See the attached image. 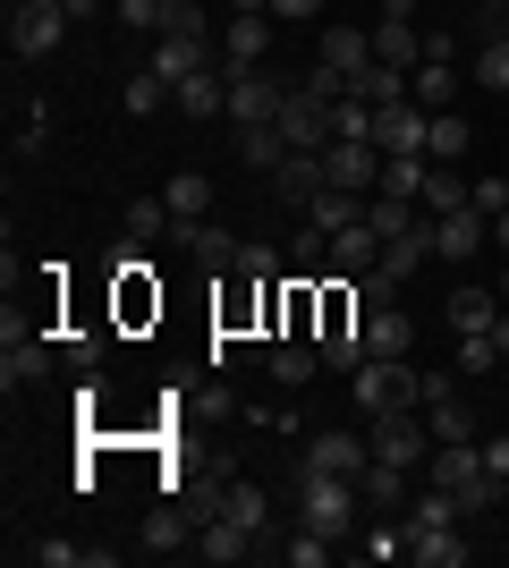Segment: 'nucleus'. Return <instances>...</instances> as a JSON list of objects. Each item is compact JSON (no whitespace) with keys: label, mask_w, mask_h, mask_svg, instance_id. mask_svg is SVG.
Here are the masks:
<instances>
[{"label":"nucleus","mask_w":509,"mask_h":568,"mask_svg":"<svg viewBox=\"0 0 509 568\" xmlns=\"http://www.w3.org/2000/svg\"><path fill=\"white\" fill-rule=\"evenodd\" d=\"M323 170H332V187L374 195V187H383V144H374V136H332V144H323Z\"/></svg>","instance_id":"20e7f679"},{"label":"nucleus","mask_w":509,"mask_h":568,"mask_svg":"<svg viewBox=\"0 0 509 568\" xmlns=\"http://www.w3.org/2000/svg\"><path fill=\"white\" fill-rule=\"evenodd\" d=\"M332 263L339 272H374V263H383V237L365 230V221H348V230H332Z\"/></svg>","instance_id":"cd10ccee"},{"label":"nucleus","mask_w":509,"mask_h":568,"mask_svg":"<svg viewBox=\"0 0 509 568\" xmlns=\"http://www.w3.org/2000/svg\"><path fill=\"white\" fill-rule=\"evenodd\" d=\"M281 153H289L281 119H272V128H238V162H246V170H281Z\"/></svg>","instance_id":"473e14b6"},{"label":"nucleus","mask_w":509,"mask_h":568,"mask_svg":"<svg viewBox=\"0 0 509 568\" xmlns=\"http://www.w3.org/2000/svg\"><path fill=\"white\" fill-rule=\"evenodd\" d=\"M509 356V314H492L485 332H459V374H492Z\"/></svg>","instance_id":"aec40b11"},{"label":"nucleus","mask_w":509,"mask_h":568,"mask_svg":"<svg viewBox=\"0 0 509 568\" xmlns=\"http://www.w3.org/2000/svg\"><path fill=\"white\" fill-rule=\"evenodd\" d=\"M195 551H204L213 568H230V560H246V551H255V535H246V526H230V518H213L204 535H195Z\"/></svg>","instance_id":"7c9ffc66"},{"label":"nucleus","mask_w":509,"mask_h":568,"mask_svg":"<svg viewBox=\"0 0 509 568\" xmlns=\"http://www.w3.org/2000/svg\"><path fill=\"white\" fill-rule=\"evenodd\" d=\"M281 102H289V85H281L272 69H238L230 77V128H272Z\"/></svg>","instance_id":"39448f33"},{"label":"nucleus","mask_w":509,"mask_h":568,"mask_svg":"<svg viewBox=\"0 0 509 568\" xmlns=\"http://www.w3.org/2000/svg\"><path fill=\"white\" fill-rule=\"evenodd\" d=\"M425 425H434V442H476V416H467L459 399H441V407H425Z\"/></svg>","instance_id":"79ce46f5"},{"label":"nucleus","mask_w":509,"mask_h":568,"mask_svg":"<svg viewBox=\"0 0 509 568\" xmlns=\"http://www.w3.org/2000/svg\"><path fill=\"white\" fill-rule=\"evenodd\" d=\"M467 195H476V187H467V179H459L450 162H434V170H425V213H459Z\"/></svg>","instance_id":"e433bc0d"},{"label":"nucleus","mask_w":509,"mask_h":568,"mask_svg":"<svg viewBox=\"0 0 509 568\" xmlns=\"http://www.w3.org/2000/svg\"><path fill=\"white\" fill-rule=\"evenodd\" d=\"M365 560H408V518H390V509H383V518L365 526Z\"/></svg>","instance_id":"58836bf2"},{"label":"nucleus","mask_w":509,"mask_h":568,"mask_svg":"<svg viewBox=\"0 0 509 568\" xmlns=\"http://www.w3.org/2000/svg\"><path fill=\"white\" fill-rule=\"evenodd\" d=\"M332 136H374V102L339 94V102H332Z\"/></svg>","instance_id":"c03bdc74"},{"label":"nucleus","mask_w":509,"mask_h":568,"mask_svg":"<svg viewBox=\"0 0 509 568\" xmlns=\"http://www.w3.org/2000/svg\"><path fill=\"white\" fill-rule=\"evenodd\" d=\"M476 85H485V94H509V34H492V43L476 51Z\"/></svg>","instance_id":"a19ab883"},{"label":"nucleus","mask_w":509,"mask_h":568,"mask_svg":"<svg viewBox=\"0 0 509 568\" xmlns=\"http://www.w3.org/2000/svg\"><path fill=\"white\" fill-rule=\"evenodd\" d=\"M365 458H374V442H357V433H315L306 442V475H365Z\"/></svg>","instance_id":"ddd939ff"},{"label":"nucleus","mask_w":509,"mask_h":568,"mask_svg":"<svg viewBox=\"0 0 509 568\" xmlns=\"http://www.w3.org/2000/svg\"><path fill=\"white\" fill-rule=\"evenodd\" d=\"M492 288H501V297H509V263H501V272H492Z\"/></svg>","instance_id":"680f3d73"},{"label":"nucleus","mask_w":509,"mask_h":568,"mask_svg":"<svg viewBox=\"0 0 509 568\" xmlns=\"http://www.w3.org/2000/svg\"><path fill=\"white\" fill-rule=\"evenodd\" d=\"M162 102H170V85H162L153 69H136V77H128V111H136V119H153Z\"/></svg>","instance_id":"a18cd8bd"},{"label":"nucleus","mask_w":509,"mask_h":568,"mask_svg":"<svg viewBox=\"0 0 509 568\" xmlns=\"http://www.w3.org/2000/svg\"><path fill=\"white\" fill-rule=\"evenodd\" d=\"M357 306L374 314V306H399V272H383V263H374V272H357Z\"/></svg>","instance_id":"37998d69"},{"label":"nucleus","mask_w":509,"mask_h":568,"mask_svg":"<svg viewBox=\"0 0 509 568\" xmlns=\"http://www.w3.org/2000/svg\"><path fill=\"white\" fill-rule=\"evenodd\" d=\"M492 237H501V255H509V204H501V213H492Z\"/></svg>","instance_id":"13d9d810"},{"label":"nucleus","mask_w":509,"mask_h":568,"mask_svg":"<svg viewBox=\"0 0 509 568\" xmlns=\"http://www.w3.org/2000/svg\"><path fill=\"white\" fill-rule=\"evenodd\" d=\"M281 560H289V568H323V560H332V544H323L315 526H297L289 544H281Z\"/></svg>","instance_id":"49530a36"},{"label":"nucleus","mask_w":509,"mask_h":568,"mask_svg":"<svg viewBox=\"0 0 509 568\" xmlns=\"http://www.w3.org/2000/svg\"><path fill=\"white\" fill-rule=\"evenodd\" d=\"M60 34H69V0H26V9H9V43H18V60H51Z\"/></svg>","instance_id":"7ed1b4c3"},{"label":"nucleus","mask_w":509,"mask_h":568,"mask_svg":"<svg viewBox=\"0 0 509 568\" xmlns=\"http://www.w3.org/2000/svg\"><path fill=\"white\" fill-rule=\"evenodd\" d=\"M416 348V323L399 306H374L365 314V356H408Z\"/></svg>","instance_id":"412c9836"},{"label":"nucleus","mask_w":509,"mask_h":568,"mask_svg":"<svg viewBox=\"0 0 509 568\" xmlns=\"http://www.w3.org/2000/svg\"><path fill=\"white\" fill-rule=\"evenodd\" d=\"M425 170H434L425 153H390V162H383V195H408V204H425Z\"/></svg>","instance_id":"72a5a7b5"},{"label":"nucleus","mask_w":509,"mask_h":568,"mask_svg":"<svg viewBox=\"0 0 509 568\" xmlns=\"http://www.w3.org/2000/svg\"><path fill=\"white\" fill-rule=\"evenodd\" d=\"M213 518L246 526V535H255V551H264V544H281V526H272V500H264V484H246V475H230V484H221Z\"/></svg>","instance_id":"0eeeda50"},{"label":"nucleus","mask_w":509,"mask_h":568,"mask_svg":"<svg viewBox=\"0 0 509 568\" xmlns=\"http://www.w3.org/2000/svg\"><path fill=\"white\" fill-rule=\"evenodd\" d=\"M348 94H357V102H374V111H383V102H408V77H399V69H383V60H365V69L348 77Z\"/></svg>","instance_id":"c756f323"},{"label":"nucleus","mask_w":509,"mask_h":568,"mask_svg":"<svg viewBox=\"0 0 509 568\" xmlns=\"http://www.w3.org/2000/svg\"><path fill=\"white\" fill-rule=\"evenodd\" d=\"M467 144H476V128H467L459 111H425V153H434V162H459Z\"/></svg>","instance_id":"a878e982"},{"label":"nucleus","mask_w":509,"mask_h":568,"mask_svg":"<svg viewBox=\"0 0 509 568\" xmlns=\"http://www.w3.org/2000/svg\"><path fill=\"white\" fill-rule=\"evenodd\" d=\"M374 144H383V162L390 153H425V111L416 102H383L374 111Z\"/></svg>","instance_id":"2eb2a0df"},{"label":"nucleus","mask_w":509,"mask_h":568,"mask_svg":"<svg viewBox=\"0 0 509 568\" xmlns=\"http://www.w3.org/2000/svg\"><path fill=\"white\" fill-rule=\"evenodd\" d=\"M315 348H323L332 374H357L365 365V323H332V332H315Z\"/></svg>","instance_id":"c85d7f7f"},{"label":"nucleus","mask_w":509,"mask_h":568,"mask_svg":"<svg viewBox=\"0 0 509 568\" xmlns=\"http://www.w3.org/2000/svg\"><path fill=\"white\" fill-rule=\"evenodd\" d=\"M297 526H315L323 544H348V526H357V475H306L297 484Z\"/></svg>","instance_id":"f257e3e1"},{"label":"nucleus","mask_w":509,"mask_h":568,"mask_svg":"<svg viewBox=\"0 0 509 568\" xmlns=\"http://www.w3.org/2000/svg\"><path fill=\"white\" fill-rule=\"evenodd\" d=\"M365 442H374V458H390V467H425V425H416V407H390V416H365Z\"/></svg>","instance_id":"6e6552de"},{"label":"nucleus","mask_w":509,"mask_h":568,"mask_svg":"<svg viewBox=\"0 0 509 568\" xmlns=\"http://www.w3.org/2000/svg\"><path fill=\"white\" fill-rule=\"evenodd\" d=\"M492 314H501V306H492V288H476V281L450 288V332H485Z\"/></svg>","instance_id":"c9c22d12"},{"label":"nucleus","mask_w":509,"mask_h":568,"mask_svg":"<svg viewBox=\"0 0 509 568\" xmlns=\"http://www.w3.org/2000/svg\"><path fill=\"white\" fill-rule=\"evenodd\" d=\"M170 102H179L187 119H221V111H230V69H204V77H187V85H179Z\"/></svg>","instance_id":"4be33fe9"},{"label":"nucleus","mask_w":509,"mask_h":568,"mask_svg":"<svg viewBox=\"0 0 509 568\" xmlns=\"http://www.w3.org/2000/svg\"><path fill=\"white\" fill-rule=\"evenodd\" d=\"M230 9H264V18H272V0H230Z\"/></svg>","instance_id":"bf43d9fd"},{"label":"nucleus","mask_w":509,"mask_h":568,"mask_svg":"<svg viewBox=\"0 0 509 568\" xmlns=\"http://www.w3.org/2000/svg\"><path fill=\"white\" fill-rule=\"evenodd\" d=\"M272 18H289V26L297 18H323V0H272Z\"/></svg>","instance_id":"6e6d98bb"},{"label":"nucleus","mask_w":509,"mask_h":568,"mask_svg":"<svg viewBox=\"0 0 509 568\" xmlns=\"http://www.w3.org/2000/svg\"><path fill=\"white\" fill-rule=\"evenodd\" d=\"M162 204L179 221H213V179H204V170H179V179L162 187Z\"/></svg>","instance_id":"393cba45"},{"label":"nucleus","mask_w":509,"mask_h":568,"mask_svg":"<svg viewBox=\"0 0 509 568\" xmlns=\"http://www.w3.org/2000/svg\"><path fill=\"white\" fill-rule=\"evenodd\" d=\"M408 85H416V111H450V94H459V69H450V60H425Z\"/></svg>","instance_id":"2f4dec72"},{"label":"nucleus","mask_w":509,"mask_h":568,"mask_svg":"<svg viewBox=\"0 0 509 568\" xmlns=\"http://www.w3.org/2000/svg\"><path fill=\"white\" fill-rule=\"evenodd\" d=\"M204 69H221L213 34H153V77H162L170 94H179L187 77H204Z\"/></svg>","instance_id":"423d86ee"},{"label":"nucleus","mask_w":509,"mask_h":568,"mask_svg":"<svg viewBox=\"0 0 509 568\" xmlns=\"http://www.w3.org/2000/svg\"><path fill=\"white\" fill-rule=\"evenodd\" d=\"M281 136H289V153H323V144H332V102L289 94L281 102Z\"/></svg>","instance_id":"f8f14e48"},{"label":"nucleus","mask_w":509,"mask_h":568,"mask_svg":"<svg viewBox=\"0 0 509 568\" xmlns=\"http://www.w3.org/2000/svg\"><path fill=\"white\" fill-rule=\"evenodd\" d=\"M408 475L416 467H390V458H365V475H357V493H365V509H408Z\"/></svg>","instance_id":"a211bd4d"},{"label":"nucleus","mask_w":509,"mask_h":568,"mask_svg":"<svg viewBox=\"0 0 509 568\" xmlns=\"http://www.w3.org/2000/svg\"><path fill=\"white\" fill-rule=\"evenodd\" d=\"M492 18H501V34H509V0H492Z\"/></svg>","instance_id":"052dcab7"},{"label":"nucleus","mask_w":509,"mask_h":568,"mask_svg":"<svg viewBox=\"0 0 509 568\" xmlns=\"http://www.w3.org/2000/svg\"><path fill=\"white\" fill-rule=\"evenodd\" d=\"M264 365H272V382L281 390H297V382H315V365H323V348H306V339H281V348H264Z\"/></svg>","instance_id":"b1692460"},{"label":"nucleus","mask_w":509,"mask_h":568,"mask_svg":"<svg viewBox=\"0 0 509 568\" xmlns=\"http://www.w3.org/2000/svg\"><path fill=\"white\" fill-rule=\"evenodd\" d=\"M374 60L399 69V77H416V69H425V34H416L408 18H383V26H374Z\"/></svg>","instance_id":"f3484780"},{"label":"nucleus","mask_w":509,"mask_h":568,"mask_svg":"<svg viewBox=\"0 0 509 568\" xmlns=\"http://www.w3.org/2000/svg\"><path fill=\"white\" fill-rule=\"evenodd\" d=\"M272 187H281V204H315V195L332 187V170H323V153H281Z\"/></svg>","instance_id":"dca6fc26"},{"label":"nucleus","mask_w":509,"mask_h":568,"mask_svg":"<svg viewBox=\"0 0 509 568\" xmlns=\"http://www.w3.org/2000/svg\"><path fill=\"white\" fill-rule=\"evenodd\" d=\"M476 450H485V467H492V475L509 484V433H492V442H476Z\"/></svg>","instance_id":"5fc2aeb1"},{"label":"nucleus","mask_w":509,"mask_h":568,"mask_svg":"<svg viewBox=\"0 0 509 568\" xmlns=\"http://www.w3.org/2000/svg\"><path fill=\"white\" fill-rule=\"evenodd\" d=\"M467 204H476V213H501V204H509V179H501V170H492V179H476V195H467Z\"/></svg>","instance_id":"8fccbe9b"},{"label":"nucleus","mask_w":509,"mask_h":568,"mask_svg":"<svg viewBox=\"0 0 509 568\" xmlns=\"http://www.w3.org/2000/svg\"><path fill=\"white\" fill-rule=\"evenodd\" d=\"M26 551H34L43 568H77V560H85V551H77V544H60V535H43V544H26Z\"/></svg>","instance_id":"3c124183"},{"label":"nucleus","mask_w":509,"mask_h":568,"mask_svg":"<svg viewBox=\"0 0 509 568\" xmlns=\"http://www.w3.org/2000/svg\"><path fill=\"white\" fill-rule=\"evenodd\" d=\"M43 365H51V348L26 332L18 314H9V323H0V390H26V382H43Z\"/></svg>","instance_id":"9d476101"},{"label":"nucleus","mask_w":509,"mask_h":568,"mask_svg":"<svg viewBox=\"0 0 509 568\" xmlns=\"http://www.w3.org/2000/svg\"><path fill=\"white\" fill-rule=\"evenodd\" d=\"M9 9H26V0H9Z\"/></svg>","instance_id":"e2e57ef3"},{"label":"nucleus","mask_w":509,"mask_h":568,"mask_svg":"<svg viewBox=\"0 0 509 568\" xmlns=\"http://www.w3.org/2000/svg\"><path fill=\"white\" fill-rule=\"evenodd\" d=\"M69 365H77V374H94V365H102V332H77L69 339Z\"/></svg>","instance_id":"864d4df0"},{"label":"nucleus","mask_w":509,"mask_h":568,"mask_svg":"<svg viewBox=\"0 0 509 568\" xmlns=\"http://www.w3.org/2000/svg\"><path fill=\"white\" fill-rule=\"evenodd\" d=\"M264 51H272V18H264V9H230V26H221V69H230V77L264 69Z\"/></svg>","instance_id":"1a4fd4ad"},{"label":"nucleus","mask_w":509,"mask_h":568,"mask_svg":"<svg viewBox=\"0 0 509 568\" xmlns=\"http://www.w3.org/2000/svg\"><path fill=\"white\" fill-rule=\"evenodd\" d=\"M145 551H153V560H162V551H195L187 518H179V509H153V518H145Z\"/></svg>","instance_id":"ea45409f"},{"label":"nucleus","mask_w":509,"mask_h":568,"mask_svg":"<svg viewBox=\"0 0 509 568\" xmlns=\"http://www.w3.org/2000/svg\"><path fill=\"white\" fill-rule=\"evenodd\" d=\"M111 9H120V0H111Z\"/></svg>","instance_id":"0e129e2a"},{"label":"nucleus","mask_w":509,"mask_h":568,"mask_svg":"<svg viewBox=\"0 0 509 568\" xmlns=\"http://www.w3.org/2000/svg\"><path fill=\"white\" fill-rule=\"evenodd\" d=\"M170 230H179V213H170L162 195H145V204L128 213V246H153V237H170Z\"/></svg>","instance_id":"4c0bfd02"},{"label":"nucleus","mask_w":509,"mask_h":568,"mask_svg":"<svg viewBox=\"0 0 509 568\" xmlns=\"http://www.w3.org/2000/svg\"><path fill=\"white\" fill-rule=\"evenodd\" d=\"M162 34H213V18H204L195 0H170V9H162Z\"/></svg>","instance_id":"de8ad7c7"},{"label":"nucleus","mask_w":509,"mask_h":568,"mask_svg":"<svg viewBox=\"0 0 509 568\" xmlns=\"http://www.w3.org/2000/svg\"><path fill=\"white\" fill-rule=\"evenodd\" d=\"M485 230H492V221L476 213V204L434 213V255H441V263H476V255H485Z\"/></svg>","instance_id":"9b49d317"},{"label":"nucleus","mask_w":509,"mask_h":568,"mask_svg":"<svg viewBox=\"0 0 509 568\" xmlns=\"http://www.w3.org/2000/svg\"><path fill=\"white\" fill-rule=\"evenodd\" d=\"M162 9H170V0H120V18L145 26V34H162Z\"/></svg>","instance_id":"603ef678"},{"label":"nucleus","mask_w":509,"mask_h":568,"mask_svg":"<svg viewBox=\"0 0 509 568\" xmlns=\"http://www.w3.org/2000/svg\"><path fill=\"white\" fill-rule=\"evenodd\" d=\"M348 382H357V407H365V416L416 407V365H408V356H365V365H357Z\"/></svg>","instance_id":"f03ea898"},{"label":"nucleus","mask_w":509,"mask_h":568,"mask_svg":"<svg viewBox=\"0 0 509 568\" xmlns=\"http://www.w3.org/2000/svg\"><path fill=\"white\" fill-rule=\"evenodd\" d=\"M408 560L416 568H467V535L459 526H425V535H408Z\"/></svg>","instance_id":"5701e85b"},{"label":"nucleus","mask_w":509,"mask_h":568,"mask_svg":"<svg viewBox=\"0 0 509 568\" xmlns=\"http://www.w3.org/2000/svg\"><path fill=\"white\" fill-rule=\"evenodd\" d=\"M315 60H323V69H339V85H348V77L374 60V34H357V26H323V51H315Z\"/></svg>","instance_id":"6ab92c4d"},{"label":"nucleus","mask_w":509,"mask_h":568,"mask_svg":"<svg viewBox=\"0 0 509 568\" xmlns=\"http://www.w3.org/2000/svg\"><path fill=\"white\" fill-rule=\"evenodd\" d=\"M416 221H425V213H416L408 195H383V187L365 195V230L383 237V246H390V237H399V230H416Z\"/></svg>","instance_id":"bb28decb"},{"label":"nucleus","mask_w":509,"mask_h":568,"mask_svg":"<svg viewBox=\"0 0 509 568\" xmlns=\"http://www.w3.org/2000/svg\"><path fill=\"white\" fill-rule=\"evenodd\" d=\"M238 281L272 288V281H281V255H272V246H246V255H238Z\"/></svg>","instance_id":"09e8293b"},{"label":"nucleus","mask_w":509,"mask_h":568,"mask_svg":"<svg viewBox=\"0 0 509 568\" xmlns=\"http://www.w3.org/2000/svg\"><path fill=\"white\" fill-rule=\"evenodd\" d=\"M383 18H408L416 26V0H383Z\"/></svg>","instance_id":"4d7b16f0"},{"label":"nucleus","mask_w":509,"mask_h":568,"mask_svg":"<svg viewBox=\"0 0 509 568\" xmlns=\"http://www.w3.org/2000/svg\"><path fill=\"white\" fill-rule=\"evenodd\" d=\"M306 221H315V230H348V221H365V195H348V187H323L315 204H306Z\"/></svg>","instance_id":"f704fd0d"},{"label":"nucleus","mask_w":509,"mask_h":568,"mask_svg":"<svg viewBox=\"0 0 509 568\" xmlns=\"http://www.w3.org/2000/svg\"><path fill=\"white\" fill-rule=\"evenodd\" d=\"M170 237H179V246H187V255L204 263V272H238V255H246L238 237H230V230H213V221H179Z\"/></svg>","instance_id":"4468645a"}]
</instances>
